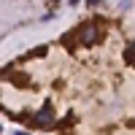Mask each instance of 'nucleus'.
<instances>
[{"instance_id":"f257e3e1","label":"nucleus","mask_w":135,"mask_h":135,"mask_svg":"<svg viewBox=\"0 0 135 135\" xmlns=\"http://www.w3.org/2000/svg\"><path fill=\"white\" fill-rule=\"evenodd\" d=\"M76 38H78V46H95L100 41V27L95 22H84L81 27H76Z\"/></svg>"},{"instance_id":"f03ea898","label":"nucleus","mask_w":135,"mask_h":135,"mask_svg":"<svg viewBox=\"0 0 135 135\" xmlns=\"http://www.w3.org/2000/svg\"><path fill=\"white\" fill-rule=\"evenodd\" d=\"M51 124H54V108H51V103L46 100V103H43V108L38 111L35 116H32V127L46 130V127H51Z\"/></svg>"},{"instance_id":"7ed1b4c3","label":"nucleus","mask_w":135,"mask_h":135,"mask_svg":"<svg viewBox=\"0 0 135 135\" xmlns=\"http://www.w3.org/2000/svg\"><path fill=\"white\" fill-rule=\"evenodd\" d=\"M8 78H11L14 84H19V86H27V84H30V76H27V73H11Z\"/></svg>"},{"instance_id":"20e7f679","label":"nucleus","mask_w":135,"mask_h":135,"mask_svg":"<svg viewBox=\"0 0 135 135\" xmlns=\"http://www.w3.org/2000/svg\"><path fill=\"white\" fill-rule=\"evenodd\" d=\"M124 60H127L130 65H135V43H130V46L124 49Z\"/></svg>"},{"instance_id":"39448f33","label":"nucleus","mask_w":135,"mask_h":135,"mask_svg":"<svg viewBox=\"0 0 135 135\" xmlns=\"http://www.w3.org/2000/svg\"><path fill=\"white\" fill-rule=\"evenodd\" d=\"M73 41H78V38H76V30H73V32H68V35H62V43H65L68 49H76V46H73Z\"/></svg>"},{"instance_id":"423d86ee","label":"nucleus","mask_w":135,"mask_h":135,"mask_svg":"<svg viewBox=\"0 0 135 135\" xmlns=\"http://www.w3.org/2000/svg\"><path fill=\"white\" fill-rule=\"evenodd\" d=\"M16 135H27V132H16Z\"/></svg>"}]
</instances>
